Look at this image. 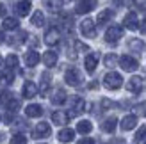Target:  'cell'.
I'll use <instances>...</instances> for the list:
<instances>
[{
    "mask_svg": "<svg viewBox=\"0 0 146 144\" xmlns=\"http://www.w3.org/2000/svg\"><path fill=\"white\" fill-rule=\"evenodd\" d=\"M104 85L107 89H111V91H116V89H119L123 85V78H121L119 73H116V71H109V73L104 77Z\"/></svg>",
    "mask_w": 146,
    "mask_h": 144,
    "instance_id": "cell-1",
    "label": "cell"
},
{
    "mask_svg": "<svg viewBox=\"0 0 146 144\" xmlns=\"http://www.w3.org/2000/svg\"><path fill=\"white\" fill-rule=\"evenodd\" d=\"M64 80H66L68 85L71 87H78L82 84V73L77 69V68H68L66 73H64Z\"/></svg>",
    "mask_w": 146,
    "mask_h": 144,
    "instance_id": "cell-2",
    "label": "cell"
},
{
    "mask_svg": "<svg viewBox=\"0 0 146 144\" xmlns=\"http://www.w3.org/2000/svg\"><path fill=\"white\" fill-rule=\"evenodd\" d=\"M80 32H82L84 38L93 39L94 36H96V23H94L91 18H86L82 23H80Z\"/></svg>",
    "mask_w": 146,
    "mask_h": 144,
    "instance_id": "cell-3",
    "label": "cell"
},
{
    "mask_svg": "<svg viewBox=\"0 0 146 144\" xmlns=\"http://www.w3.org/2000/svg\"><path fill=\"white\" fill-rule=\"evenodd\" d=\"M121 38H123V27L112 25V27L107 28V32H105V41L107 43H118Z\"/></svg>",
    "mask_w": 146,
    "mask_h": 144,
    "instance_id": "cell-4",
    "label": "cell"
},
{
    "mask_svg": "<svg viewBox=\"0 0 146 144\" xmlns=\"http://www.w3.org/2000/svg\"><path fill=\"white\" fill-rule=\"evenodd\" d=\"M118 62H119V66L125 69V71H135L137 68H139L137 59H134V57H130V55H121Z\"/></svg>",
    "mask_w": 146,
    "mask_h": 144,
    "instance_id": "cell-5",
    "label": "cell"
},
{
    "mask_svg": "<svg viewBox=\"0 0 146 144\" xmlns=\"http://www.w3.org/2000/svg\"><path fill=\"white\" fill-rule=\"evenodd\" d=\"M96 7V0H78L75 5V13L77 14H87Z\"/></svg>",
    "mask_w": 146,
    "mask_h": 144,
    "instance_id": "cell-6",
    "label": "cell"
},
{
    "mask_svg": "<svg viewBox=\"0 0 146 144\" xmlns=\"http://www.w3.org/2000/svg\"><path fill=\"white\" fill-rule=\"evenodd\" d=\"M50 133H52V128H50L48 123H38L36 128L32 130V137L34 139H45V137H48Z\"/></svg>",
    "mask_w": 146,
    "mask_h": 144,
    "instance_id": "cell-7",
    "label": "cell"
},
{
    "mask_svg": "<svg viewBox=\"0 0 146 144\" xmlns=\"http://www.w3.org/2000/svg\"><path fill=\"white\" fill-rule=\"evenodd\" d=\"M59 41H61V32H59V28H55V27L48 28L46 34H45V43H46V45H48V46H55Z\"/></svg>",
    "mask_w": 146,
    "mask_h": 144,
    "instance_id": "cell-8",
    "label": "cell"
},
{
    "mask_svg": "<svg viewBox=\"0 0 146 144\" xmlns=\"http://www.w3.org/2000/svg\"><path fill=\"white\" fill-rule=\"evenodd\" d=\"M86 102H84V98H80V96H75L73 98V102H71V110L68 112V116L71 118V116H77V114H80V112H84L86 109Z\"/></svg>",
    "mask_w": 146,
    "mask_h": 144,
    "instance_id": "cell-9",
    "label": "cell"
},
{
    "mask_svg": "<svg viewBox=\"0 0 146 144\" xmlns=\"http://www.w3.org/2000/svg\"><path fill=\"white\" fill-rule=\"evenodd\" d=\"M127 89L130 91V92H141L143 89H144V84H143V78L141 77H132L130 80L127 82Z\"/></svg>",
    "mask_w": 146,
    "mask_h": 144,
    "instance_id": "cell-10",
    "label": "cell"
},
{
    "mask_svg": "<svg viewBox=\"0 0 146 144\" xmlns=\"http://www.w3.org/2000/svg\"><path fill=\"white\" fill-rule=\"evenodd\" d=\"M123 25H125L128 30H137L139 28V20H137V14L132 11V13H128L125 18H123Z\"/></svg>",
    "mask_w": 146,
    "mask_h": 144,
    "instance_id": "cell-11",
    "label": "cell"
},
{
    "mask_svg": "<svg viewBox=\"0 0 146 144\" xmlns=\"http://www.w3.org/2000/svg\"><path fill=\"white\" fill-rule=\"evenodd\" d=\"M135 125H137V116L135 114H128V116H125L121 119V130H125V132L134 130Z\"/></svg>",
    "mask_w": 146,
    "mask_h": 144,
    "instance_id": "cell-12",
    "label": "cell"
},
{
    "mask_svg": "<svg viewBox=\"0 0 146 144\" xmlns=\"http://www.w3.org/2000/svg\"><path fill=\"white\" fill-rule=\"evenodd\" d=\"M39 92V87L38 85H36L34 82H31V80H27L25 84H23V98H34L36 94H38Z\"/></svg>",
    "mask_w": 146,
    "mask_h": 144,
    "instance_id": "cell-13",
    "label": "cell"
},
{
    "mask_svg": "<svg viewBox=\"0 0 146 144\" xmlns=\"http://www.w3.org/2000/svg\"><path fill=\"white\" fill-rule=\"evenodd\" d=\"M39 54L36 52V50H29V52L25 54V57H23V61H25V64L29 68H34V66H38V62H39Z\"/></svg>",
    "mask_w": 146,
    "mask_h": 144,
    "instance_id": "cell-14",
    "label": "cell"
},
{
    "mask_svg": "<svg viewBox=\"0 0 146 144\" xmlns=\"http://www.w3.org/2000/svg\"><path fill=\"white\" fill-rule=\"evenodd\" d=\"M84 66H86L87 73H93V71L96 69V66H98V55L96 54H89L86 57V61H84Z\"/></svg>",
    "mask_w": 146,
    "mask_h": 144,
    "instance_id": "cell-15",
    "label": "cell"
},
{
    "mask_svg": "<svg viewBox=\"0 0 146 144\" xmlns=\"http://www.w3.org/2000/svg\"><path fill=\"white\" fill-rule=\"evenodd\" d=\"M43 62H45V66L48 68H54L55 64H57V52H54V50H48V52L43 54Z\"/></svg>",
    "mask_w": 146,
    "mask_h": 144,
    "instance_id": "cell-16",
    "label": "cell"
},
{
    "mask_svg": "<svg viewBox=\"0 0 146 144\" xmlns=\"http://www.w3.org/2000/svg\"><path fill=\"white\" fill-rule=\"evenodd\" d=\"M68 119H70V116L64 110H55L54 114H52V121L55 125H59V126H62V125H66L68 123Z\"/></svg>",
    "mask_w": 146,
    "mask_h": 144,
    "instance_id": "cell-17",
    "label": "cell"
},
{
    "mask_svg": "<svg viewBox=\"0 0 146 144\" xmlns=\"http://www.w3.org/2000/svg\"><path fill=\"white\" fill-rule=\"evenodd\" d=\"M31 9H32V5H31L29 0H21V2L16 4V14L18 16H27V14L31 13Z\"/></svg>",
    "mask_w": 146,
    "mask_h": 144,
    "instance_id": "cell-18",
    "label": "cell"
},
{
    "mask_svg": "<svg viewBox=\"0 0 146 144\" xmlns=\"http://www.w3.org/2000/svg\"><path fill=\"white\" fill-rule=\"evenodd\" d=\"M66 91L64 89H57L54 94H52V98H50V102H52L54 105H62L64 102H66Z\"/></svg>",
    "mask_w": 146,
    "mask_h": 144,
    "instance_id": "cell-19",
    "label": "cell"
},
{
    "mask_svg": "<svg viewBox=\"0 0 146 144\" xmlns=\"http://www.w3.org/2000/svg\"><path fill=\"white\" fill-rule=\"evenodd\" d=\"M116 126H118V119L112 116V118H107L104 123H102V130L107 132V133H112L116 130Z\"/></svg>",
    "mask_w": 146,
    "mask_h": 144,
    "instance_id": "cell-20",
    "label": "cell"
},
{
    "mask_svg": "<svg viewBox=\"0 0 146 144\" xmlns=\"http://www.w3.org/2000/svg\"><path fill=\"white\" fill-rule=\"evenodd\" d=\"M25 114H27L29 118H39L41 114H43V107L32 103V105H29L27 109H25Z\"/></svg>",
    "mask_w": 146,
    "mask_h": 144,
    "instance_id": "cell-21",
    "label": "cell"
},
{
    "mask_svg": "<svg viewBox=\"0 0 146 144\" xmlns=\"http://www.w3.org/2000/svg\"><path fill=\"white\" fill-rule=\"evenodd\" d=\"M112 16H114V13H112L111 9H104V11L98 14L96 23H98V25H105L107 21H111V20H112Z\"/></svg>",
    "mask_w": 146,
    "mask_h": 144,
    "instance_id": "cell-22",
    "label": "cell"
},
{
    "mask_svg": "<svg viewBox=\"0 0 146 144\" xmlns=\"http://www.w3.org/2000/svg\"><path fill=\"white\" fill-rule=\"evenodd\" d=\"M57 137H59V141H61V142H71V141H73V137H75V132H73L71 128H62Z\"/></svg>",
    "mask_w": 146,
    "mask_h": 144,
    "instance_id": "cell-23",
    "label": "cell"
},
{
    "mask_svg": "<svg viewBox=\"0 0 146 144\" xmlns=\"http://www.w3.org/2000/svg\"><path fill=\"white\" fill-rule=\"evenodd\" d=\"M31 23L34 27H43V25H45V14H43L41 11H36L32 14V18H31Z\"/></svg>",
    "mask_w": 146,
    "mask_h": 144,
    "instance_id": "cell-24",
    "label": "cell"
},
{
    "mask_svg": "<svg viewBox=\"0 0 146 144\" xmlns=\"http://www.w3.org/2000/svg\"><path fill=\"white\" fill-rule=\"evenodd\" d=\"M2 27H4V30H16V28L20 27V21L16 18H5Z\"/></svg>",
    "mask_w": 146,
    "mask_h": 144,
    "instance_id": "cell-25",
    "label": "cell"
},
{
    "mask_svg": "<svg viewBox=\"0 0 146 144\" xmlns=\"http://www.w3.org/2000/svg\"><path fill=\"white\" fill-rule=\"evenodd\" d=\"M128 48L132 50V52H137V54H139V52H143V50H144V41L134 38V39L128 41Z\"/></svg>",
    "mask_w": 146,
    "mask_h": 144,
    "instance_id": "cell-26",
    "label": "cell"
},
{
    "mask_svg": "<svg viewBox=\"0 0 146 144\" xmlns=\"http://www.w3.org/2000/svg\"><path fill=\"white\" fill-rule=\"evenodd\" d=\"M93 130V125H91V121H78L77 123V132L78 133H89Z\"/></svg>",
    "mask_w": 146,
    "mask_h": 144,
    "instance_id": "cell-27",
    "label": "cell"
},
{
    "mask_svg": "<svg viewBox=\"0 0 146 144\" xmlns=\"http://www.w3.org/2000/svg\"><path fill=\"white\" fill-rule=\"evenodd\" d=\"M18 62H20V61H18V57L11 54V55H7V59H5V68H9V69L14 71V69L18 68Z\"/></svg>",
    "mask_w": 146,
    "mask_h": 144,
    "instance_id": "cell-28",
    "label": "cell"
},
{
    "mask_svg": "<svg viewBox=\"0 0 146 144\" xmlns=\"http://www.w3.org/2000/svg\"><path fill=\"white\" fill-rule=\"evenodd\" d=\"M118 61H119V57H118V55H114V54H107V55H105V59H104V62H105V66H107V68H114L116 64H118Z\"/></svg>",
    "mask_w": 146,
    "mask_h": 144,
    "instance_id": "cell-29",
    "label": "cell"
},
{
    "mask_svg": "<svg viewBox=\"0 0 146 144\" xmlns=\"http://www.w3.org/2000/svg\"><path fill=\"white\" fill-rule=\"evenodd\" d=\"M43 2H45V5L48 7V9L50 11H59L61 9V2H62V0H43Z\"/></svg>",
    "mask_w": 146,
    "mask_h": 144,
    "instance_id": "cell-30",
    "label": "cell"
},
{
    "mask_svg": "<svg viewBox=\"0 0 146 144\" xmlns=\"http://www.w3.org/2000/svg\"><path fill=\"white\" fill-rule=\"evenodd\" d=\"M134 141L135 142H144L146 141V126H141L139 130H137V133L134 135Z\"/></svg>",
    "mask_w": 146,
    "mask_h": 144,
    "instance_id": "cell-31",
    "label": "cell"
},
{
    "mask_svg": "<svg viewBox=\"0 0 146 144\" xmlns=\"http://www.w3.org/2000/svg\"><path fill=\"white\" fill-rule=\"evenodd\" d=\"M48 73H43V84H41V96H46V91H48V85H50V80H48Z\"/></svg>",
    "mask_w": 146,
    "mask_h": 144,
    "instance_id": "cell-32",
    "label": "cell"
},
{
    "mask_svg": "<svg viewBox=\"0 0 146 144\" xmlns=\"http://www.w3.org/2000/svg\"><path fill=\"white\" fill-rule=\"evenodd\" d=\"M11 98H13V92H9V91H0V103H2L4 107L9 103Z\"/></svg>",
    "mask_w": 146,
    "mask_h": 144,
    "instance_id": "cell-33",
    "label": "cell"
},
{
    "mask_svg": "<svg viewBox=\"0 0 146 144\" xmlns=\"http://www.w3.org/2000/svg\"><path fill=\"white\" fill-rule=\"evenodd\" d=\"M11 144H27V137L23 133H16L11 137Z\"/></svg>",
    "mask_w": 146,
    "mask_h": 144,
    "instance_id": "cell-34",
    "label": "cell"
},
{
    "mask_svg": "<svg viewBox=\"0 0 146 144\" xmlns=\"http://www.w3.org/2000/svg\"><path fill=\"white\" fill-rule=\"evenodd\" d=\"M5 107L9 109V112H16V110L20 109V102H18V100H14V98H11V100H9V103H7Z\"/></svg>",
    "mask_w": 146,
    "mask_h": 144,
    "instance_id": "cell-35",
    "label": "cell"
},
{
    "mask_svg": "<svg viewBox=\"0 0 146 144\" xmlns=\"http://www.w3.org/2000/svg\"><path fill=\"white\" fill-rule=\"evenodd\" d=\"M2 78L7 82V84H11L13 82V78H14V75H13V69H9V68H5L4 69V73H2Z\"/></svg>",
    "mask_w": 146,
    "mask_h": 144,
    "instance_id": "cell-36",
    "label": "cell"
},
{
    "mask_svg": "<svg viewBox=\"0 0 146 144\" xmlns=\"http://www.w3.org/2000/svg\"><path fill=\"white\" fill-rule=\"evenodd\" d=\"M75 48L78 50V52H89V46L84 45L82 41H75Z\"/></svg>",
    "mask_w": 146,
    "mask_h": 144,
    "instance_id": "cell-37",
    "label": "cell"
},
{
    "mask_svg": "<svg viewBox=\"0 0 146 144\" xmlns=\"http://www.w3.org/2000/svg\"><path fill=\"white\" fill-rule=\"evenodd\" d=\"M135 114H146V102H143L135 107Z\"/></svg>",
    "mask_w": 146,
    "mask_h": 144,
    "instance_id": "cell-38",
    "label": "cell"
},
{
    "mask_svg": "<svg viewBox=\"0 0 146 144\" xmlns=\"http://www.w3.org/2000/svg\"><path fill=\"white\" fill-rule=\"evenodd\" d=\"M77 144H94V141H93L91 137H84V139H80Z\"/></svg>",
    "mask_w": 146,
    "mask_h": 144,
    "instance_id": "cell-39",
    "label": "cell"
},
{
    "mask_svg": "<svg viewBox=\"0 0 146 144\" xmlns=\"http://www.w3.org/2000/svg\"><path fill=\"white\" fill-rule=\"evenodd\" d=\"M102 107H104V110H107L109 107H112V103L109 102V100H102Z\"/></svg>",
    "mask_w": 146,
    "mask_h": 144,
    "instance_id": "cell-40",
    "label": "cell"
},
{
    "mask_svg": "<svg viewBox=\"0 0 146 144\" xmlns=\"http://www.w3.org/2000/svg\"><path fill=\"white\" fill-rule=\"evenodd\" d=\"M139 28H141V32H143V34H146V18H144V20L141 21V25H139Z\"/></svg>",
    "mask_w": 146,
    "mask_h": 144,
    "instance_id": "cell-41",
    "label": "cell"
},
{
    "mask_svg": "<svg viewBox=\"0 0 146 144\" xmlns=\"http://www.w3.org/2000/svg\"><path fill=\"white\" fill-rule=\"evenodd\" d=\"M5 13H7V11H5L4 4H0V18H4V16H5Z\"/></svg>",
    "mask_w": 146,
    "mask_h": 144,
    "instance_id": "cell-42",
    "label": "cell"
},
{
    "mask_svg": "<svg viewBox=\"0 0 146 144\" xmlns=\"http://www.w3.org/2000/svg\"><path fill=\"white\" fill-rule=\"evenodd\" d=\"M0 66H2V57H0Z\"/></svg>",
    "mask_w": 146,
    "mask_h": 144,
    "instance_id": "cell-43",
    "label": "cell"
},
{
    "mask_svg": "<svg viewBox=\"0 0 146 144\" xmlns=\"http://www.w3.org/2000/svg\"><path fill=\"white\" fill-rule=\"evenodd\" d=\"M62 2H70V0H62Z\"/></svg>",
    "mask_w": 146,
    "mask_h": 144,
    "instance_id": "cell-44",
    "label": "cell"
},
{
    "mask_svg": "<svg viewBox=\"0 0 146 144\" xmlns=\"http://www.w3.org/2000/svg\"><path fill=\"white\" fill-rule=\"evenodd\" d=\"M144 144H146V141H144Z\"/></svg>",
    "mask_w": 146,
    "mask_h": 144,
    "instance_id": "cell-45",
    "label": "cell"
},
{
    "mask_svg": "<svg viewBox=\"0 0 146 144\" xmlns=\"http://www.w3.org/2000/svg\"><path fill=\"white\" fill-rule=\"evenodd\" d=\"M144 116H146V114H144Z\"/></svg>",
    "mask_w": 146,
    "mask_h": 144,
    "instance_id": "cell-46",
    "label": "cell"
}]
</instances>
